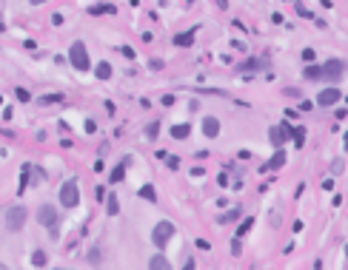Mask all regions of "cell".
Returning a JSON list of instances; mask_svg holds the SVG:
<instances>
[{"instance_id": "obj_5", "label": "cell", "mask_w": 348, "mask_h": 270, "mask_svg": "<svg viewBox=\"0 0 348 270\" xmlns=\"http://www.w3.org/2000/svg\"><path fill=\"white\" fill-rule=\"evenodd\" d=\"M37 222L43 227H49L51 236H57V208L54 205H40L37 208Z\"/></svg>"}, {"instance_id": "obj_6", "label": "cell", "mask_w": 348, "mask_h": 270, "mask_svg": "<svg viewBox=\"0 0 348 270\" xmlns=\"http://www.w3.org/2000/svg\"><path fill=\"white\" fill-rule=\"evenodd\" d=\"M26 219H29V211L23 205H12L6 211V227L9 230H20V227L26 225Z\"/></svg>"}, {"instance_id": "obj_37", "label": "cell", "mask_w": 348, "mask_h": 270, "mask_svg": "<svg viewBox=\"0 0 348 270\" xmlns=\"http://www.w3.org/2000/svg\"><path fill=\"white\" fill-rule=\"evenodd\" d=\"M214 3H217L220 9H228V0H214Z\"/></svg>"}, {"instance_id": "obj_17", "label": "cell", "mask_w": 348, "mask_h": 270, "mask_svg": "<svg viewBox=\"0 0 348 270\" xmlns=\"http://www.w3.org/2000/svg\"><path fill=\"white\" fill-rule=\"evenodd\" d=\"M95 74H97V80H109V77H111V65L106 63V60H103V63H97Z\"/></svg>"}, {"instance_id": "obj_4", "label": "cell", "mask_w": 348, "mask_h": 270, "mask_svg": "<svg viewBox=\"0 0 348 270\" xmlns=\"http://www.w3.org/2000/svg\"><path fill=\"white\" fill-rule=\"evenodd\" d=\"M171 236H174V225L171 222H157V225H154V230H152V242H154V248H166L168 242H171Z\"/></svg>"}, {"instance_id": "obj_42", "label": "cell", "mask_w": 348, "mask_h": 270, "mask_svg": "<svg viewBox=\"0 0 348 270\" xmlns=\"http://www.w3.org/2000/svg\"><path fill=\"white\" fill-rule=\"evenodd\" d=\"M57 270H66V267H57Z\"/></svg>"}, {"instance_id": "obj_8", "label": "cell", "mask_w": 348, "mask_h": 270, "mask_svg": "<svg viewBox=\"0 0 348 270\" xmlns=\"http://www.w3.org/2000/svg\"><path fill=\"white\" fill-rule=\"evenodd\" d=\"M288 125H271L269 128V142L274 145V148H283L285 145V140H288Z\"/></svg>"}, {"instance_id": "obj_24", "label": "cell", "mask_w": 348, "mask_h": 270, "mask_svg": "<svg viewBox=\"0 0 348 270\" xmlns=\"http://www.w3.org/2000/svg\"><path fill=\"white\" fill-rule=\"evenodd\" d=\"M92 14H114V6H92Z\"/></svg>"}, {"instance_id": "obj_34", "label": "cell", "mask_w": 348, "mask_h": 270, "mask_svg": "<svg viewBox=\"0 0 348 270\" xmlns=\"http://www.w3.org/2000/svg\"><path fill=\"white\" fill-rule=\"evenodd\" d=\"M51 23H54V26H63V14H51Z\"/></svg>"}, {"instance_id": "obj_19", "label": "cell", "mask_w": 348, "mask_h": 270, "mask_svg": "<svg viewBox=\"0 0 348 270\" xmlns=\"http://www.w3.org/2000/svg\"><path fill=\"white\" fill-rule=\"evenodd\" d=\"M157 134H160V122H149L146 125V140H157Z\"/></svg>"}, {"instance_id": "obj_41", "label": "cell", "mask_w": 348, "mask_h": 270, "mask_svg": "<svg viewBox=\"0 0 348 270\" xmlns=\"http://www.w3.org/2000/svg\"><path fill=\"white\" fill-rule=\"evenodd\" d=\"M283 3H291V0H283Z\"/></svg>"}, {"instance_id": "obj_26", "label": "cell", "mask_w": 348, "mask_h": 270, "mask_svg": "<svg viewBox=\"0 0 348 270\" xmlns=\"http://www.w3.org/2000/svg\"><path fill=\"white\" fill-rule=\"evenodd\" d=\"M106 205H109V216H117V211H120L117 199H114V196H109V202H106Z\"/></svg>"}, {"instance_id": "obj_25", "label": "cell", "mask_w": 348, "mask_h": 270, "mask_svg": "<svg viewBox=\"0 0 348 270\" xmlns=\"http://www.w3.org/2000/svg\"><path fill=\"white\" fill-rule=\"evenodd\" d=\"M60 99H63V94H46V97H40V103L49 106V103H60Z\"/></svg>"}, {"instance_id": "obj_18", "label": "cell", "mask_w": 348, "mask_h": 270, "mask_svg": "<svg viewBox=\"0 0 348 270\" xmlns=\"http://www.w3.org/2000/svg\"><path fill=\"white\" fill-rule=\"evenodd\" d=\"M251 225H254V219H251V216H248V219H243V222H240V227H237V239H243V236H246L248 230H251Z\"/></svg>"}, {"instance_id": "obj_13", "label": "cell", "mask_w": 348, "mask_h": 270, "mask_svg": "<svg viewBox=\"0 0 348 270\" xmlns=\"http://www.w3.org/2000/svg\"><path fill=\"white\" fill-rule=\"evenodd\" d=\"M174 46H180V49L194 46V31H180V35H174Z\"/></svg>"}, {"instance_id": "obj_39", "label": "cell", "mask_w": 348, "mask_h": 270, "mask_svg": "<svg viewBox=\"0 0 348 270\" xmlns=\"http://www.w3.org/2000/svg\"><path fill=\"white\" fill-rule=\"evenodd\" d=\"M320 3H323L326 9H331V0H320Z\"/></svg>"}, {"instance_id": "obj_27", "label": "cell", "mask_w": 348, "mask_h": 270, "mask_svg": "<svg viewBox=\"0 0 348 270\" xmlns=\"http://www.w3.org/2000/svg\"><path fill=\"white\" fill-rule=\"evenodd\" d=\"M15 94H17V99H20V103H29V99H32V94L26 91V88H15Z\"/></svg>"}, {"instance_id": "obj_14", "label": "cell", "mask_w": 348, "mask_h": 270, "mask_svg": "<svg viewBox=\"0 0 348 270\" xmlns=\"http://www.w3.org/2000/svg\"><path fill=\"white\" fill-rule=\"evenodd\" d=\"M123 179H126V162H120V165H117V168L109 174V182H111V185H120Z\"/></svg>"}, {"instance_id": "obj_38", "label": "cell", "mask_w": 348, "mask_h": 270, "mask_svg": "<svg viewBox=\"0 0 348 270\" xmlns=\"http://www.w3.org/2000/svg\"><path fill=\"white\" fill-rule=\"evenodd\" d=\"M32 6H40V3H46V0H29Z\"/></svg>"}, {"instance_id": "obj_23", "label": "cell", "mask_w": 348, "mask_h": 270, "mask_svg": "<svg viewBox=\"0 0 348 270\" xmlns=\"http://www.w3.org/2000/svg\"><path fill=\"white\" fill-rule=\"evenodd\" d=\"M32 264H35V267H43V264H46V253H43V250H35V253H32Z\"/></svg>"}, {"instance_id": "obj_22", "label": "cell", "mask_w": 348, "mask_h": 270, "mask_svg": "<svg viewBox=\"0 0 348 270\" xmlns=\"http://www.w3.org/2000/svg\"><path fill=\"white\" fill-rule=\"evenodd\" d=\"M303 77L305 80H320V65H308V69H303Z\"/></svg>"}, {"instance_id": "obj_21", "label": "cell", "mask_w": 348, "mask_h": 270, "mask_svg": "<svg viewBox=\"0 0 348 270\" xmlns=\"http://www.w3.org/2000/svg\"><path fill=\"white\" fill-rule=\"evenodd\" d=\"M240 213H243V208H234V211H228V213H223V216H220V222H234V219H240Z\"/></svg>"}, {"instance_id": "obj_9", "label": "cell", "mask_w": 348, "mask_h": 270, "mask_svg": "<svg viewBox=\"0 0 348 270\" xmlns=\"http://www.w3.org/2000/svg\"><path fill=\"white\" fill-rule=\"evenodd\" d=\"M203 134L209 137V140H214V137L220 134V120L217 117H203Z\"/></svg>"}, {"instance_id": "obj_36", "label": "cell", "mask_w": 348, "mask_h": 270, "mask_svg": "<svg viewBox=\"0 0 348 270\" xmlns=\"http://www.w3.org/2000/svg\"><path fill=\"white\" fill-rule=\"evenodd\" d=\"M120 51H123L126 57H134V49H129V46H120Z\"/></svg>"}, {"instance_id": "obj_11", "label": "cell", "mask_w": 348, "mask_h": 270, "mask_svg": "<svg viewBox=\"0 0 348 270\" xmlns=\"http://www.w3.org/2000/svg\"><path fill=\"white\" fill-rule=\"evenodd\" d=\"M168 134H171L174 140H186V137H191V125L189 122H177V125L168 128Z\"/></svg>"}, {"instance_id": "obj_20", "label": "cell", "mask_w": 348, "mask_h": 270, "mask_svg": "<svg viewBox=\"0 0 348 270\" xmlns=\"http://www.w3.org/2000/svg\"><path fill=\"white\" fill-rule=\"evenodd\" d=\"M291 137H294V142H297L300 148H303V142H305V128H288Z\"/></svg>"}, {"instance_id": "obj_29", "label": "cell", "mask_w": 348, "mask_h": 270, "mask_svg": "<svg viewBox=\"0 0 348 270\" xmlns=\"http://www.w3.org/2000/svg\"><path fill=\"white\" fill-rule=\"evenodd\" d=\"M303 60H305V63H311V60H314V49H303Z\"/></svg>"}, {"instance_id": "obj_31", "label": "cell", "mask_w": 348, "mask_h": 270, "mask_svg": "<svg viewBox=\"0 0 348 270\" xmlns=\"http://www.w3.org/2000/svg\"><path fill=\"white\" fill-rule=\"evenodd\" d=\"M297 12H300V17H311V12L303 6V3H297Z\"/></svg>"}, {"instance_id": "obj_7", "label": "cell", "mask_w": 348, "mask_h": 270, "mask_svg": "<svg viewBox=\"0 0 348 270\" xmlns=\"http://www.w3.org/2000/svg\"><path fill=\"white\" fill-rule=\"evenodd\" d=\"M340 97H342L340 88H337V85H328V88H323V91L317 94V106L328 108V106H334V103H340Z\"/></svg>"}, {"instance_id": "obj_28", "label": "cell", "mask_w": 348, "mask_h": 270, "mask_svg": "<svg viewBox=\"0 0 348 270\" xmlns=\"http://www.w3.org/2000/svg\"><path fill=\"white\" fill-rule=\"evenodd\" d=\"M260 65H266L263 60H248L246 65H240V69H260Z\"/></svg>"}, {"instance_id": "obj_16", "label": "cell", "mask_w": 348, "mask_h": 270, "mask_svg": "<svg viewBox=\"0 0 348 270\" xmlns=\"http://www.w3.org/2000/svg\"><path fill=\"white\" fill-rule=\"evenodd\" d=\"M157 159H163V162H166L168 168H174V171L180 168V159H177L174 154H166V151H160V154H157Z\"/></svg>"}, {"instance_id": "obj_12", "label": "cell", "mask_w": 348, "mask_h": 270, "mask_svg": "<svg viewBox=\"0 0 348 270\" xmlns=\"http://www.w3.org/2000/svg\"><path fill=\"white\" fill-rule=\"evenodd\" d=\"M283 162H285V151H283V148H277V154L271 156V159L263 165V168H266V171H277V168H283Z\"/></svg>"}, {"instance_id": "obj_35", "label": "cell", "mask_w": 348, "mask_h": 270, "mask_svg": "<svg viewBox=\"0 0 348 270\" xmlns=\"http://www.w3.org/2000/svg\"><path fill=\"white\" fill-rule=\"evenodd\" d=\"M323 191H334V179H326V182H323Z\"/></svg>"}, {"instance_id": "obj_10", "label": "cell", "mask_w": 348, "mask_h": 270, "mask_svg": "<svg viewBox=\"0 0 348 270\" xmlns=\"http://www.w3.org/2000/svg\"><path fill=\"white\" fill-rule=\"evenodd\" d=\"M149 270H171V262H168L163 253H154L152 259H149Z\"/></svg>"}, {"instance_id": "obj_32", "label": "cell", "mask_w": 348, "mask_h": 270, "mask_svg": "<svg viewBox=\"0 0 348 270\" xmlns=\"http://www.w3.org/2000/svg\"><path fill=\"white\" fill-rule=\"evenodd\" d=\"M285 97H300V94H303V91H297V88H285Z\"/></svg>"}, {"instance_id": "obj_15", "label": "cell", "mask_w": 348, "mask_h": 270, "mask_svg": "<svg viewBox=\"0 0 348 270\" xmlns=\"http://www.w3.org/2000/svg\"><path fill=\"white\" fill-rule=\"evenodd\" d=\"M137 196H140V199H146V202H152V205L157 202V193H154V188H152V185H143V188L137 191Z\"/></svg>"}, {"instance_id": "obj_40", "label": "cell", "mask_w": 348, "mask_h": 270, "mask_svg": "<svg viewBox=\"0 0 348 270\" xmlns=\"http://www.w3.org/2000/svg\"><path fill=\"white\" fill-rule=\"evenodd\" d=\"M0 270H9V267H6V264H3V262H0Z\"/></svg>"}, {"instance_id": "obj_2", "label": "cell", "mask_w": 348, "mask_h": 270, "mask_svg": "<svg viewBox=\"0 0 348 270\" xmlns=\"http://www.w3.org/2000/svg\"><path fill=\"white\" fill-rule=\"evenodd\" d=\"M345 77V63L342 60H326V63L320 65V80H326V83H340Z\"/></svg>"}, {"instance_id": "obj_1", "label": "cell", "mask_w": 348, "mask_h": 270, "mask_svg": "<svg viewBox=\"0 0 348 270\" xmlns=\"http://www.w3.org/2000/svg\"><path fill=\"white\" fill-rule=\"evenodd\" d=\"M69 63H72V69H77V71H89V69H92V60H89L86 43L74 40L72 46H69Z\"/></svg>"}, {"instance_id": "obj_33", "label": "cell", "mask_w": 348, "mask_h": 270, "mask_svg": "<svg viewBox=\"0 0 348 270\" xmlns=\"http://www.w3.org/2000/svg\"><path fill=\"white\" fill-rule=\"evenodd\" d=\"M331 171H334V174H340V171H342V162H340V159H334V162H331Z\"/></svg>"}, {"instance_id": "obj_3", "label": "cell", "mask_w": 348, "mask_h": 270, "mask_svg": "<svg viewBox=\"0 0 348 270\" xmlns=\"http://www.w3.org/2000/svg\"><path fill=\"white\" fill-rule=\"evenodd\" d=\"M60 205H63V208H77L80 205L77 179H66V182L60 185Z\"/></svg>"}, {"instance_id": "obj_30", "label": "cell", "mask_w": 348, "mask_h": 270, "mask_svg": "<svg viewBox=\"0 0 348 270\" xmlns=\"http://www.w3.org/2000/svg\"><path fill=\"white\" fill-rule=\"evenodd\" d=\"M231 253H234V256L243 253V250H240V239H231Z\"/></svg>"}]
</instances>
